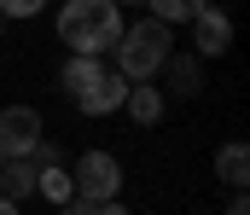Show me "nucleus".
Wrapping results in <instances>:
<instances>
[{
	"instance_id": "obj_1",
	"label": "nucleus",
	"mask_w": 250,
	"mask_h": 215,
	"mask_svg": "<svg viewBox=\"0 0 250 215\" xmlns=\"http://www.w3.org/2000/svg\"><path fill=\"white\" fill-rule=\"evenodd\" d=\"M123 35V6L117 0H64L59 6V41L70 53L105 59Z\"/></svg>"
},
{
	"instance_id": "obj_2",
	"label": "nucleus",
	"mask_w": 250,
	"mask_h": 215,
	"mask_svg": "<svg viewBox=\"0 0 250 215\" xmlns=\"http://www.w3.org/2000/svg\"><path fill=\"white\" fill-rule=\"evenodd\" d=\"M117 64L111 70H123L128 81H151V76L163 70V59L175 53V29L169 23H157V18H146V23H128L123 35H117Z\"/></svg>"
},
{
	"instance_id": "obj_3",
	"label": "nucleus",
	"mask_w": 250,
	"mask_h": 215,
	"mask_svg": "<svg viewBox=\"0 0 250 215\" xmlns=\"http://www.w3.org/2000/svg\"><path fill=\"white\" fill-rule=\"evenodd\" d=\"M70 186H76V198H87V204H105V198H123V163L111 157V151H82L76 157V175H70Z\"/></svg>"
},
{
	"instance_id": "obj_4",
	"label": "nucleus",
	"mask_w": 250,
	"mask_h": 215,
	"mask_svg": "<svg viewBox=\"0 0 250 215\" xmlns=\"http://www.w3.org/2000/svg\"><path fill=\"white\" fill-rule=\"evenodd\" d=\"M35 140H41V111L35 105H6L0 111V157H29Z\"/></svg>"
},
{
	"instance_id": "obj_5",
	"label": "nucleus",
	"mask_w": 250,
	"mask_h": 215,
	"mask_svg": "<svg viewBox=\"0 0 250 215\" xmlns=\"http://www.w3.org/2000/svg\"><path fill=\"white\" fill-rule=\"evenodd\" d=\"M233 47V18L221 12V6H204L198 18H192V53L198 59H221Z\"/></svg>"
},
{
	"instance_id": "obj_6",
	"label": "nucleus",
	"mask_w": 250,
	"mask_h": 215,
	"mask_svg": "<svg viewBox=\"0 0 250 215\" xmlns=\"http://www.w3.org/2000/svg\"><path fill=\"white\" fill-rule=\"evenodd\" d=\"M128 87H134V81H128L123 70H105L87 93H82V99H76V111H82V117H111V111H123Z\"/></svg>"
},
{
	"instance_id": "obj_7",
	"label": "nucleus",
	"mask_w": 250,
	"mask_h": 215,
	"mask_svg": "<svg viewBox=\"0 0 250 215\" xmlns=\"http://www.w3.org/2000/svg\"><path fill=\"white\" fill-rule=\"evenodd\" d=\"M163 70H169V93L175 99H198L204 93V59L198 53H169Z\"/></svg>"
},
{
	"instance_id": "obj_8",
	"label": "nucleus",
	"mask_w": 250,
	"mask_h": 215,
	"mask_svg": "<svg viewBox=\"0 0 250 215\" xmlns=\"http://www.w3.org/2000/svg\"><path fill=\"white\" fill-rule=\"evenodd\" d=\"M215 180H221L227 192H245L250 186V151H245V140H227L221 151H215Z\"/></svg>"
},
{
	"instance_id": "obj_9",
	"label": "nucleus",
	"mask_w": 250,
	"mask_h": 215,
	"mask_svg": "<svg viewBox=\"0 0 250 215\" xmlns=\"http://www.w3.org/2000/svg\"><path fill=\"white\" fill-rule=\"evenodd\" d=\"M0 198H12V204L35 198V163L29 157H0Z\"/></svg>"
},
{
	"instance_id": "obj_10",
	"label": "nucleus",
	"mask_w": 250,
	"mask_h": 215,
	"mask_svg": "<svg viewBox=\"0 0 250 215\" xmlns=\"http://www.w3.org/2000/svg\"><path fill=\"white\" fill-rule=\"evenodd\" d=\"M163 105H169V99H163V87H151V81H134V87H128V99H123V111L140 122V128L163 122Z\"/></svg>"
},
{
	"instance_id": "obj_11",
	"label": "nucleus",
	"mask_w": 250,
	"mask_h": 215,
	"mask_svg": "<svg viewBox=\"0 0 250 215\" xmlns=\"http://www.w3.org/2000/svg\"><path fill=\"white\" fill-rule=\"evenodd\" d=\"M99 76H105V64H99V59H87V53H70V59H64V70H59V87L70 93V99H82V93H87Z\"/></svg>"
},
{
	"instance_id": "obj_12",
	"label": "nucleus",
	"mask_w": 250,
	"mask_h": 215,
	"mask_svg": "<svg viewBox=\"0 0 250 215\" xmlns=\"http://www.w3.org/2000/svg\"><path fill=\"white\" fill-rule=\"evenodd\" d=\"M35 192H41L47 204H70V198H76L70 169H64V163H53V169H35Z\"/></svg>"
},
{
	"instance_id": "obj_13",
	"label": "nucleus",
	"mask_w": 250,
	"mask_h": 215,
	"mask_svg": "<svg viewBox=\"0 0 250 215\" xmlns=\"http://www.w3.org/2000/svg\"><path fill=\"white\" fill-rule=\"evenodd\" d=\"M146 6H151V18H157V23H169V29H175V23H192L209 0H146Z\"/></svg>"
},
{
	"instance_id": "obj_14",
	"label": "nucleus",
	"mask_w": 250,
	"mask_h": 215,
	"mask_svg": "<svg viewBox=\"0 0 250 215\" xmlns=\"http://www.w3.org/2000/svg\"><path fill=\"white\" fill-rule=\"evenodd\" d=\"M41 6H47V0H0V18H6V23H12V18H35Z\"/></svg>"
},
{
	"instance_id": "obj_15",
	"label": "nucleus",
	"mask_w": 250,
	"mask_h": 215,
	"mask_svg": "<svg viewBox=\"0 0 250 215\" xmlns=\"http://www.w3.org/2000/svg\"><path fill=\"white\" fill-rule=\"evenodd\" d=\"M59 215H93V204L87 198H70V204H59Z\"/></svg>"
},
{
	"instance_id": "obj_16",
	"label": "nucleus",
	"mask_w": 250,
	"mask_h": 215,
	"mask_svg": "<svg viewBox=\"0 0 250 215\" xmlns=\"http://www.w3.org/2000/svg\"><path fill=\"white\" fill-rule=\"evenodd\" d=\"M93 215H128V210H123V198H105V204H93Z\"/></svg>"
},
{
	"instance_id": "obj_17",
	"label": "nucleus",
	"mask_w": 250,
	"mask_h": 215,
	"mask_svg": "<svg viewBox=\"0 0 250 215\" xmlns=\"http://www.w3.org/2000/svg\"><path fill=\"white\" fill-rule=\"evenodd\" d=\"M227 215H250V204H245V192H233V204H227Z\"/></svg>"
},
{
	"instance_id": "obj_18",
	"label": "nucleus",
	"mask_w": 250,
	"mask_h": 215,
	"mask_svg": "<svg viewBox=\"0 0 250 215\" xmlns=\"http://www.w3.org/2000/svg\"><path fill=\"white\" fill-rule=\"evenodd\" d=\"M0 215H18V204H12V198H0Z\"/></svg>"
},
{
	"instance_id": "obj_19",
	"label": "nucleus",
	"mask_w": 250,
	"mask_h": 215,
	"mask_svg": "<svg viewBox=\"0 0 250 215\" xmlns=\"http://www.w3.org/2000/svg\"><path fill=\"white\" fill-rule=\"evenodd\" d=\"M117 6H140V0H117Z\"/></svg>"
},
{
	"instance_id": "obj_20",
	"label": "nucleus",
	"mask_w": 250,
	"mask_h": 215,
	"mask_svg": "<svg viewBox=\"0 0 250 215\" xmlns=\"http://www.w3.org/2000/svg\"><path fill=\"white\" fill-rule=\"evenodd\" d=\"M192 215H209V210H192Z\"/></svg>"
},
{
	"instance_id": "obj_21",
	"label": "nucleus",
	"mask_w": 250,
	"mask_h": 215,
	"mask_svg": "<svg viewBox=\"0 0 250 215\" xmlns=\"http://www.w3.org/2000/svg\"><path fill=\"white\" fill-rule=\"evenodd\" d=\"M0 29H6V18H0Z\"/></svg>"
}]
</instances>
